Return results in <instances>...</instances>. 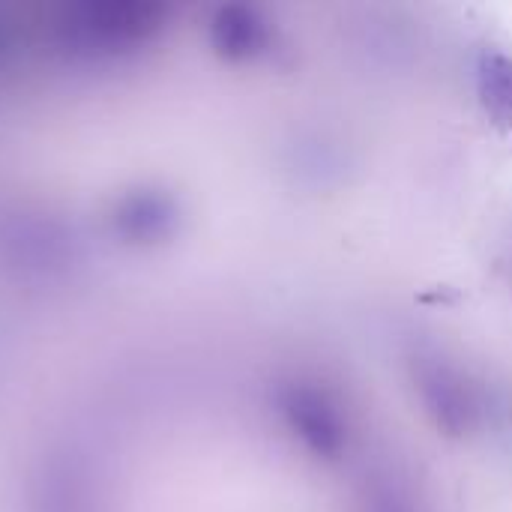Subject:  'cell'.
<instances>
[{"mask_svg":"<svg viewBox=\"0 0 512 512\" xmlns=\"http://www.w3.org/2000/svg\"><path fill=\"white\" fill-rule=\"evenodd\" d=\"M276 411L282 414L288 429L315 453L339 456L348 447V417L324 387L309 381L279 384Z\"/></svg>","mask_w":512,"mask_h":512,"instance_id":"obj_1","label":"cell"},{"mask_svg":"<svg viewBox=\"0 0 512 512\" xmlns=\"http://www.w3.org/2000/svg\"><path fill=\"white\" fill-rule=\"evenodd\" d=\"M477 93L486 114L512 129V54L501 48H483L477 57Z\"/></svg>","mask_w":512,"mask_h":512,"instance_id":"obj_2","label":"cell"}]
</instances>
